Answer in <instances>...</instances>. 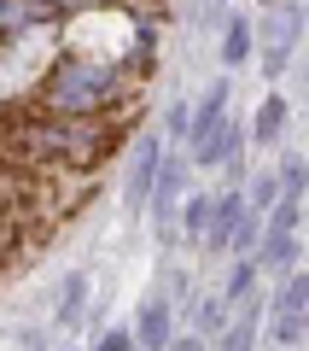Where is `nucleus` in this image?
<instances>
[{
	"label": "nucleus",
	"instance_id": "f257e3e1",
	"mask_svg": "<svg viewBox=\"0 0 309 351\" xmlns=\"http://www.w3.org/2000/svg\"><path fill=\"white\" fill-rule=\"evenodd\" d=\"M123 141H129L123 117H64V112H41L36 100H18L0 112V158L18 170L88 176Z\"/></svg>",
	"mask_w": 309,
	"mask_h": 351
},
{
	"label": "nucleus",
	"instance_id": "f03ea898",
	"mask_svg": "<svg viewBox=\"0 0 309 351\" xmlns=\"http://www.w3.org/2000/svg\"><path fill=\"white\" fill-rule=\"evenodd\" d=\"M129 94H135V82L123 71H111L99 59H64L41 76V88L29 100L41 112H64V117H117Z\"/></svg>",
	"mask_w": 309,
	"mask_h": 351
},
{
	"label": "nucleus",
	"instance_id": "7ed1b4c3",
	"mask_svg": "<svg viewBox=\"0 0 309 351\" xmlns=\"http://www.w3.org/2000/svg\"><path fill=\"white\" fill-rule=\"evenodd\" d=\"M158 158H163V141L158 135H140L129 147V170H123V211L140 217L146 211V193H152V176H158Z\"/></svg>",
	"mask_w": 309,
	"mask_h": 351
},
{
	"label": "nucleus",
	"instance_id": "20e7f679",
	"mask_svg": "<svg viewBox=\"0 0 309 351\" xmlns=\"http://www.w3.org/2000/svg\"><path fill=\"white\" fill-rule=\"evenodd\" d=\"M304 293H309L304 269H286V287L274 299V322H269L274 346H304Z\"/></svg>",
	"mask_w": 309,
	"mask_h": 351
},
{
	"label": "nucleus",
	"instance_id": "39448f33",
	"mask_svg": "<svg viewBox=\"0 0 309 351\" xmlns=\"http://www.w3.org/2000/svg\"><path fill=\"white\" fill-rule=\"evenodd\" d=\"M170 339H175V304L163 299V293H152V299L135 311V346L140 351H163Z\"/></svg>",
	"mask_w": 309,
	"mask_h": 351
},
{
	"label": "nucleus",
	"instance_id": "423d86ee",
	"mask_svg": "<svg viewBox=\"0 0 309 351\" xmlns=\"http://www.w3.org/2000/svg\"><path fill=\"white\" fill-rule=\"evenodd\" d=\"M239 217H245V193H239V188L211 193V223H204V240H198V246H204V252H228V234H234Z\"/></svg>",
	"mask_w": 309,
	"mask_h": 351
},
{
	"label": "nucleus",
	"instance_id": "0eeeda50",
	"mask_svg": "<svg viewBox=\"0 0 309 351\" xmlns=\"http://www.w3.org/2000/svg\"><path fill=\"white\" fill-rule=\"evenodd\" d=\"M88 299H94V276H88V269H70V276L59 281V299H53V322L76 328L88 316Z\"/></svg>",
	"mask_w": 309,
	"mask_h": 351
},
{
	"label": "nucleus",
	"instance_id": "6e6552de",
	"mask_svg": "<svg viewBox=\"0 0 309 351\" xmlns=\"http://www.w3.org/2000/svg\"><path fill=\"white\" fill-rule=\"evenodd\" d=\"M257 334H263V311L245 304L239 316H228V322L216 328V351H257Z\"/></svg>",
	"mask_w": 309,
	"mask_h": 351
},
{
	"label": "nucleus",
	"instance_id": "1a4fd4ad",
	"mask_svg": "<svg viewBox=\"0 0 309 351\" xmlns=\"http://www.w3.org/2000/svg\"><path fill=\"white\" fill-rule=\"evenodd\" d=\"M257 269H297V234L263 228V240H257Z\"/></svg>",
	"mask_w": 309,
	"mask_h": 351
},
{
	"label": "nucleus",
	"instance_id": "9d476101",
	"mask_svg": "<svg viewBox=\"0 0 309 351\" xmlns=\"http://www.w3.org/2000/svg\"><path fill=\"white\" fill-rule=\"evenodd\" d=\"M286 117H292V112H286V100H280V94H269V100L257 106V117H251V129H245V135L257 141V147H274V141L286 135Z\"/></svg>",
	"mask_w": 309,
	"mask_h": 351
},
{
	"label": "nucleus",
	"instance_id": "9b49d317",
	"mask_svg": "<svg viewBox=\"0 0 309 351\" xmlns=\"http://www.w3.org/2000/svg\"><path fill=\"white\" fill-rule=\"evenodd\" d=\"M251 47H257V41H251V24L239 12H222V64L239 71V64L251 59Z\"/></svg>",
	"mask_w": 309,
	"mask_h": 351
},
{
	"label": "nucleus",
	"instance_id": "f8f14e48",
	"mask_svg": "<svg viewBox=\"0 0 309 351\" xmlns=\"http://www.w3.org/2000/svg\"><path fill=\"white\" fill-rule=\"evenodd\" d=\"M204 223H211V193H187L181 199V223H175V234L181 240H204Z\"/></svg>",
	"mask_w": 309,
	"mask_h": 351
},
{
	"label": "nucleus",
	"instance_id": "ddd939ff",
	"mask_svg": "<svg viewBox=\"0 0 309 351\" xmlns=\"http://www.w3.org/2000/svg\"><path fill=\"white\" fill-rule=\"evenodd\" d=\"M251 293H257V258H239V263H234V276L222 281V293H216V299L234 311V304H245Z\"/></svg>",
	"mask_w": 309,
	"mask_h": 351
},
{
	"label": "nucleus",
	"instance_id": "4468645a",
	"mask_svg": "<svg viewBox=\"0 0 309 351\" xmlns=\"http://www.w3.org/2000/svg\"><path fill=\"white\" fill-rule=\"evenodd\" d=\"M222 322H228V304L216 299V293H204V299L193 304V334H198V339H211Z\"/></svg>",
	"mask_w": 309,
	"mask_h": 351
},
{
	"label": "nucleus",
	"instance_id": "2eb2a0df",
	"mask_svg": "<svg viewBox=\"0 0 309 351\" xmlns=\"http://www.w3.org/2000/svg\"><path fill=\"white\" fill-rule=\"evenodd\" d=\"M257 240H263V211L245 205V217H239L234 234H228V252H257Z\"/></svg>",
	"mask_w": 309,
	"mask_h": 351
},
{
	"label": "nucleus",
	"instance_id": "dca6fc26",
	"mask_svg": "<svg viewBox=\"0 0 309 351\" xmlns=\"http://www.w3.org/2000/svg\"><path fill=\"white\" fill-rule=\"evenodd\" d=\"M280 176H274V170H257V176H251V193H245V205H251V211H269V205L274 199H280Z\"/></svg>",
	"mask_w": 309,
	"mask_h": 351
},
{
	"label": "nucleus",
	"instance_id": "f3484780",
	"mask_svg": "<svg viewBox=\"0 0 309 351\" xmlns=\"http://www.w3.org/2000/svg\"><path fill=\"white\" fill-rule=\"evenodd\" d=\"M187 123H193V106L175 100L170 112H163V129H170V141H187Z\"/></svg>",
	"mask_w": 309,
	"mask_h": 351
},
{
	"label": "nucleus",
	"instance_id": "a211bd4d",
	"mask_svg": "<svg viewBox=\"0 0 309 351\" xmlns=\"http://www.w3.org/2000/svg\"><path fill=\"white\" fill-rule=\"evenodd\" d=\"M274 176H280V188H286V193H304V158H297V152H292V158H286Z\"/></svg>",
	"mask_w": 309,
	"mask_h": 351
},
{
	"label": "nucleus",
	"instance_id": "6ab92c4d",
	"mask_svg": "<svg viewBox=\"0 0 309 351\" xmlns=\"http://www.w3.org/2000/svg\"><path fill=\"white\" fill-rule=\"evenodd\" d=\"M94 351H135V334H129V328H111V334L94 339Z\"/></svg>",
	"mask_w": 309,
	"mask_h": 351
},
{
	"label": "nucleus",
	"instance_id": "aec40b11",
	"mask_svg": "<svg viewBox=\"0 0 309 351\" xmlns=\"http://www.w3.org/2000/svg\"><path fill=\"white\" fill-rule=\"evenodd\" d=\"M163 351H211V346H204V339H198V334H175V339H170V346H163Z\"/></svg>",
	"mask_w": 309,
	"mask_h": 351
},
{
	"label": "nucleus",
	"instance_id": "412c9836",
	"mask_svg": "<svg viewBox=\"0 0 309 351\" xmlns=\"http://www.w3.org/2000/svg\"><path fill=\"white\" fill-rule=\"evenodd\" d=\"M135 351H140V346H135Z\"/></svg>",
	"mask_w": 309,
	"mask_h": 351
}]
</instances>
